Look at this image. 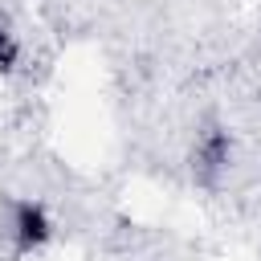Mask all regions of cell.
<instances>
[{
  "mask_svg": "<svg viewBox=\"0 0 261 261\" xmlns=\"http://www.w3.org/2000/svg\"><path fill=\"white\" fill-rule=\"evenodd\" d=\"M228 159H232V139H228L224 130H208V135H200V139H196V151H192V171H196V179L212 184L216 175H224Z\"/></svg>",
  "mask_w": 261,
  "mask_h": 261,
  "instance_id": "cell-2",
  "label": "cell"
},
{
  "mask_svg": "<svg viewBox=\"0 0 261 261\" xmlns=\"http://www.w3.org/2000/svg\"><path fill=\"white\" fill-rule=\"evenodd\" d=\"M4 228H8V237L16 245V253H33L53 237V220H49L45 204H37V200H12Z\"/></svg>",
  "mask_w": 261,
  "mask_h": 261,
  "instance_id": "cell-1",
  "label": "cell"
},
{
  "mask_svg": "<svg viewBox=\"0 0 261 261\" xmlns=\"http://www.w3.org/2000/svg\"><path fill=\"white\" fill-rule=\"evenodd\" d=\"M20 65V41L8 29V20H0V73H12Z\"/></svg>",
  "mask_w": 261,
  "mask_h": 261,
  "instance_id": "cell-3",
  "label": "cell"
}]
</instances>
